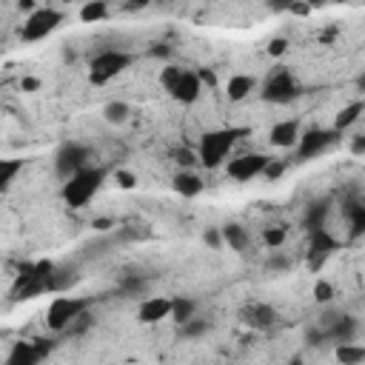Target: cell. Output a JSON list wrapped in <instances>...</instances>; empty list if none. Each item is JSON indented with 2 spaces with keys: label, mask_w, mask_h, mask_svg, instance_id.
I'll use <instances>...</instances> for the list:
<instances>
[{
  "label": "cell",
  "mask_w": 365,
  "mask_h": 365,
  "mask_svg": "<svg viewBox=\"0 0 365 365\" xmlns=\"http://www.w3.org/2000/svg\"><path fill=\"white\" fill-rule=\"evenodd\" d=\"M57 265L52 260H37L26 262L20 269L15 285H12V297L15 300H35L40 294H52V277H55Z\"/></svg>",
  "instance_id": "6da1fadb"
},
{
  "label": "cell",
  "mask_w": 365,
  "mask_h": 365,
  "mask_svg": "<svg viewBox=\"0 0 365 365\" xmlns=\"http://www.w3.org/2000/svg\"><path fill=\"white\" fill-rule=\"evenodd\" d=\"M106 175H109V168H103V166H89V168H83L80 175H75L71 180H66V186H63V200H66V206L69 208H83L86 203H91L94 194L103 188Z\"/></svg>",
  "instance_id": "7a4b0ae2"
},
{
  "label": "cell",
  "mask_w": 365,
  "mask_h": 365,
  "mask_svg": "<svg viewBox=\"0 0 365 365\" xmlns=\"http://www.w3.org/2000/svg\"><path fill=\"white\" fill-rule=\"evenodd\" d=\"M249 134V129H217V132H206L200 137V149H197V157L206 168H217L231 152V145Z\"/></svg>",
  "instance_id": "3957f363"
},
{
  "label": "cell",
  "mask_w": 365,
  "mask_h": 365,
  "mask_svg": "<svg viewBox=\"0 0 365 365\" xmlns=\"http://www.w3.org/2000/svg\"><path fill=\"white\" fill-rule=\"evenodd\" d=\"M132 63H134V57L129 52H120V48H106V52H97L91 57V66H89V80L94 86H103V83L114 80L117 75H123Z\"/></svg>",
  "instance_id": "277c9868"
},
{
  "label": "cell",
  "mask_w": 365,
  "mask_h": 365,
  "mask_svg": "<svg viewBox=\"0 0 365 365\" xmlns=\"http://www.w3.org/2000/svg\"><path fill=\"white\" fill-rule=\"evenodd\" d=\"M86 311H89V300H80V297H55L52 303H48V311H46V326L60 334V331H66Z\"/></svg>",
  "instance_id": "5b68a950"
},
{
  "label": "cell",
  "mask_w": 365,
  "mask_h": 365,
  "mask_svg": "<svg viewBox=\"0 0 365 365\" xmlns=\"http://www.w3.org/2000/svg\"><path fill=\"white\" fill-rule=\"evenodd\" d=\"M63 23V12L52 9V6H40L37 12H32L20 26V37L26 43H37V40H46L57 26Z\"/></svg>",
  "instance_id": "8992f818"
},
{
  "label": "cell",
  "mask_w": 365,
  "mask_h": 365,
  "mask_svg": "<svg viewBox=\"0 0 365 365\" xmlns=\"http://www.w3.org/2000/svg\"><path fill=\"white\" fill-rule=\"evenodd\" d=\"M297 94H300V83L294 80V75H291L285 66L277 69V71H271L269 80H265V86H262V91H260L262 100L265 103H274V106L291 103Z\"/></svg>",
  "instance_id": "52a82bcc"
},
{
  "label": "cell",
  "mask_w": 365,
  "mask_h": 365,
  "mask_svg": "<svg viewBox=\"0 0 365 365\" xmlns=\"http://www.w3.org/2000/svg\"><path fill=\"white\" fill-rule=\"evenodd\" d=\"M334 251H339V240H337L328 229L311 231V237H308V251H305V265H308V271L317 274Z\"/></svg>",
  "instance_id": "ba28073f"
},
{
  "label": "cell",
  "mask_w": 365,
  "mask_h": 365,
  "mask_svg": "<svg viewBox=\"0 0 365 365\" xmlns=\"http://www.w3.org/2000/svg\"><path fill=\"white\" fill-rule=\"evenodd\" d=\"M89 149L80 143H63L60 145V152L55 157V168H57V175L63 180H71L75 175H80L83 168H89Z\"/></svg>",
  "instance_id": "9c48e42d"
},
{
  "label": "cell",
  "mask_w": 365,
  "mask_h": 365,
  "mask_svg": "<svg viewBox=\"0 0 365 365\" xmlns=\"http://www.w3.org/2000/svg\"><path fill=\"white\" fill-rule=\"evenodd\" d=\"M343 137L339 132L334 129H308L300 134V143H297V157L300 160H311V157H317L323 154L326 149H331V145Z\"/></svg>",
  "instance_id": "30bf717a"
},
{
  "label": "cell",
  "mask_w": 365,
  "mask_h": 365,
  "mask_svg": "<svg viewBox=\"0 0 365 365\" xmlns=\"http://www.w3.org/2000/svg\"><path fill=\"white\" fill-rule=\"evenodd\" d=\"M48 351H52V343L48 339H20V343L12 346L6 365H40Z\"/></svg>",
  "instance_id": "8fae6325"
},
{
  "label": "cell",
  "mask_w": 365,
  "mask_h": 365,
  "mask_svg": "<svg viewBox=\"0 0 365 365\" xmlns=\"http://www.w3.org/2000/svg\"><path fill=\"white\" fill-rule=\"evenodd\" d=\"M269 160L271 157H265V154H242V157H237V160H231L229 163V177L231 180H237V183H249V180H254V177H260L262 172H265V166H269Z\"/></svg>",
  "instance_id": "7c38bea8"
},
{
  "label": "cell",
  "mask_w": 365,
  "mask_h": 365,
  "mask_svg": "<svg viewBox=\"0 0 365 365\" xmlns=\"http://www.w3.org/2000/svg\"><path fill=\"white\" fill-rule=\"evenodd\" d=\"M320 328L328 331V343H337V346H343V343H351L359 323L354 317H348V314H326V317L320 320Z\"/></svg>",
  "instance_id": "4fadbf2b"
},
{
  "label": "cell",
  "mask_w": 365,
  "mask_h": 365,
  "mask_svg": "<svg viewBox=\"0 0 365 365\" xmlns=\"http://www.w3.org/2000/svg\"><path fill=\"white\" fill-rule=\"evenodd\" d=\"M172 308H175V297H149L143 300L140 308H137V320L143 326H154L160 320H168L172 317Z\"/></svg>",
  "instance_id": "5bb4252c"
},
{
  "label": "cell",
  "mask_w": 365,
  "mask_h": 365,
  "mask_svg": "<svg viewBox=\"0 0 365 365\" xmlns=\"http://www.w3.org/2000/svg\"><path fill=\"white\" fill-rule=\"evenodd\" d=\"M240 320H242V326H249L254 331H265L277 323V311L269 303H251L240 311Z\"/></svg>",
  "instance_id": "9a60e30c"
},
{
  "label": "cell",
  "mask_w": 365,
  "mask_h": 365,
  "mask_svg": "<svg viewBox=\"0 0 365 365\" xmlns=\"http://www.w3.org/2000/svg\"><path fill=\"white\" fill-rule=\"evenodd\" d=\"M200 91H203V83H200V78H197V71L186 69V71H183V78L175 83V89L168 91V94H172L177 103H183V106H191V103H197Z\"/></svg>",
  "instance_id": "2e32d148"
},
{
  "label": "cell",
  "mask_w": 365,
  "mask_h": 365,
  "mask_svg": "<svg viewBox=\"0 0 365 365\" xmlns=\"http://www.w3.org/2000/svg\"><path fill=\"white\" fill-rule=\"evenodd\" d=\"M269 140H271V145H277V149H291V145H297L300 143V120H283V123H274Z\"/></svg>",
  "instance_id": "e0dca14e"
},
{
  "label": "cell",
  "mask_w": 365,
  "mask_h": 365,
  "mask_svg": "<svg viewBox=\"0 0 365 365\" xmlns=\"http://www.w3.org/2000/svg\"><path fill=\"white\" fill-rule=\"evenodd\" d=\"M343 214L348 220V237L357 240L365 234V203H357V200H348L343 206Z\"/></svg>",
  "instance_id": "ac0fdd59"
},
{
  "label": "cell",
  "mask_w": 365,
  "mask_h": 365,
  "mask_svg": "<svg viewBox=\"0 0 365 365\" xmlns=\"http://www.w3.org/2000/svg\"><path fill=\"white\" fill-rule=\"evenodd\" d=\"M254 86H257V80L251 75H234L229 80V86H226V94H229L231 103H240V100H246V97L254 91Z\"/></svg>",
  "instance_id": "d6986e66"
},
{
  "label": "cell",
  "mask_w": 365,
  "mask_h": 365,
  "mask_svg": "<svg viewBox=\"0 0 365 365\" xmlns=\"http://www.w3.org/2000/svg\"><path fill=\"white\" fill-rule=\"evenodd\" d=\"M362 112H365V100H354V103L343 106V109H339V114H337V120H334V132L343 134L346 129H351L357 120H359Z\"/></svg>",
  "instance_id": "ffe728a7"
},
{
  "label": "cell",
  "mask_w": 365,
  "mask_h": 365,
  "mask_svg": "<svg viewBox=\"0 0 365 365\" xmlns=\"http://www.w3.org/2000/svg\"><path fill=\"white\" fill-rule=\"evenodd\" d=\"M223 242H229V249H234V251H246L251 246V237L240 223H229V226H223Z\"/></svg>",
  "instance_id": "44dd1931"
},
{
  "label": "cell",
  "mask_w": 365,
  "mask_h": 365,
  "mask_svg": "<svg viewBox=\"0 0 365 365\" xmlns=\"http://www.w3.org/2000/svg\"><path fill=\"white\" fill-rule=\"evenodd\" d=\"M326 217H328V200L314 203V206H308V211L303 217V226L308 229V234L311 231H320V229H326Z\"/></svg>",
  "instance_id": "7402d4cb"
},
{
  "label": "cell",
  "mask_w": 365,
  "mask_h": 365,
  "mask_svg": "<svg viewBox=\"0 0 365 365\" xmlns=\"http://www.w3.org/2000/svg\"><path fill=\"white\" fill-rule=\"evenodd\" d=\"M175 191L180 194V197H197V194L203 191V180L197 175H191V172H180L175 177Z\"/></svg>",
  "instance_id": "603a6c76"
},
{
  "label": "cell",
  "mask_w": 365,
  "mask_h": 365,
  "mask_svg": "<svg viewBox=\"0 0 365 365\" xmlns=\"http://www.w3.org/2000/svg\"><path fill=\"white\" fill-rule=\"evenodd\" d=\"M78 283H80L78 269H71V265L55 269V277H52V294H63V291H69L71 285H78Z\"/></svg>",
  "instance_id": "cb8c5ba5"
},
{
  "label": "cell",
  "mask_w": 365,
  "mask_h": 365,
  "mask_svg": "<svg viewBox=\"0 0 365 365\" xmlns=\"http://www.w3.org/2000/svg\"><path fill=\"white\" fill-rule=\"evenodd\" d=\"M337 362L339 365H362L365 362V346H354V343H343L337 346Z\"/></svg>",
  "instance_id": "d4e9b609"
},
{
  "label": "cell",
  "mask_w": 365,
  "mask_h": 365,
  "mask_svg": "<svg viewBox=\"0 0 365 365\" xmlns=\"http://www.w3.org/2000/svg\"><path fill=\"white\" fill-rule=\"evenodd\" d=\"M194 311H197V303L188 297H175V308H172V320L186 326L188 320H194Z\"/></svg>",
  "instance_id": "484cf974"
},
{
  "label": "cell",
  "mask_w": 365,
  "mask_h": 365,
  "mask_svg": "<svg viewBox=\"0 0 365 365\" xmlns=\"http://www.w3.org/2000/svg\"><path fill=\"white\" fill-rule=\"evenodd\" d=\"M129 114H132V109H129V103H123V100H112V103H106V109H103L106 123H114V126L126 123Z\"/></svg>",
  "instance_id": "4316f807"
},
{
  "label": "cell",
  "mask_w": 365,
  "mask_h": 365,
  "mask_svg": "<svg viewBox=\"0 0 365 365\" xmlns=\"http://www.w3.org/2000/svg\"><path fill=\"white\" fill-rule=\"evenodd\" d=\"M103 17H109V3H103V0H91V3H86L80 9V20L83 23H97Z\"/></svg>",
  "instance_id": "83f0119b"
},
{
  "label": "cell",
  "mask_w": 365,
  "mask_h": 365,
  "mask_svg": "<svg viewBox=\"0 0 365 365\" xmlns=\"http://www.w3.org/2000/svg\"><path fill=\"white\" fill-rule=\"evenodd\" d=\"M17 172H23V160H3L0 163V188H9L17 177Z\"/></svg>",
  "instance_id": "f1b7e54d"
},
{
  "label": "cell",
  "mask_w": 365,
  "mask_h": 365,
  "mask_svg": "<svg viewBox=\"0 0 365 365\" xmlns=\"http://www.w3.org/2000/svg\"><path fill=\"white\" fill-rule=\"evenodd\" d=\"M145 277H140V274H126L123 277V283H120V294H126V297H137V294H143L145 291Z\"/></svg>",
  "instance_id": "f546056e"
},
{
  "label": "cell",
  "mask_w": 365,
  "mask_h": 365,
  "mask_svg": "<svg viewBox=\"0 0 365 365\" xmlns=\"http://www.w3.org/2000/svg\"><path fill=\"white\" fill-rule=\"evenodd\" d=\"M183 71H186L183 66H166V69L160 71V86H163L166 91H172V89H175V83L183 78Z\"/></svg>",
  "instance_id": "4dcf8cb0"
},
{
  "label": "cell",
  "mask_w": 365,
  "mask_h": 365,
  "mask_svg": "<svg viewBox=\"0 0 365 365\" xmlns=\"http://www.w3.org/2000/svg\"><path fill=\"white\" fill-rule=\"evenodd\" d=\"M262 242L269 249H280L283 242H285V229H265L262 231Z\"/></svg>",
  "instance_id": "1f68e13d"
},
{
  "label": "cell",
  "mask_w": 365,
  "mask_h": 365,
  "mask_svg": "<svg viewBox=\"0 0 365 365\" xmlns=\"http://www.w3.org/2000/svg\"><path fill=\"white\" fill-rule=\"evenodd\" d=\"M314 300H317V303H331L334 300V285L331 283H326V280H320L317 285H314Z\"/></svg>",
  "instance_id": "d6a6232c"
},
{
  "label": "cell",
  "mask_w": 365,
  "mask_h": 365,
  "mask_svg": "<svg viewBox=\"0 0 365 365\" xmlns=\"http://www.w3.org/2000/svg\"><path fill=\"white\" fill-rule=\"evenodd\" d=\"M206 331H208V323H206V320H188V323L183 326V337H188V339L203 337Z\"/></svg>",
  "instance_id": "836d02e7"
},
{
  "label": "cell",
  "mask_w": 365,
  "mask_h": 365,
  "mask_svg": "<svg viewBox=\"0 0 365 365\" xmlns=\"http://www.w3.org/2000/svg\"><path fill=\"white\" fill-rule=\"evenodd\" d=\"M283 175H285V160H269V166L262 172L265 180H280Z\"/></svg>",
  "instance_id": "e575fe53"
},
{
  "label": "cell",
  "mask_w": 365,
  "mask_h": 365,
  "mask_svg": "<svg viewBox=\"0 0 365 365\" xmlns=\"http://www.w3.org/2000/svg\"><path fill=\"white\" fill-rule=\"evenodd\" d=\"M305 343L308 346H323V343H328V331L326 328H308V334H305Z\"/></svg>",
  "instance_id": "d590c367"
},
{
  "label": "cell",
  "mask_w": 365,
  "mask_h": 365,
  "mask_svg": "<svg viewBox=\"0 0 365 365\" xmlns=\"http://www.w3.org/2000/svg\"><path fill=\"white\" fill-rule=\"evenodd\" d=\"M89 326H91V314L86 311V314H80V317H78L75 323H71V326H69L66 331H69V334H83V331H86Z\"/></svg>",
  "instance_id": "8d00e7d4"
},
{
  "label": "cell",
  "mask_w": 365,
  "mask_h": 365,
  "mask_svg": "<svg viewBox=\"0 0 365 365\" xmlns=\"http://www.w3.org/2000/svg\"><path fill=\"white\" fill-rule=\"evenodd\" d=\"M114 180H117L120 188H134L137 186V177L132 172H114Z\"/></svg>",
  "instance_id": "74e56055"
},
{
  "label": "cell",
  "mask_w": 365,
  "mask_h": 365,
  "mask_svg": "<svg viewBox=\"0 0 365 365\" xmlns=\"http://www.w3.org/2000/svg\"><path fill=\"white\" fill-rule=\"evenodd\" d=\"M285 48H288V40H285V37H274V40L269 43V55H271V57H280V55H285Z\"/></svg>",
  "instance_id": "f35d334b"
},
{
  "label": "cell",
  "mask_w": 365,
  "mask_h": 365,
  "mask_svg": "<svg viewBox=\"0 0 365 365\" xmlns=\"http://www.w3.org/2000/svg\"><path fill=\"white\" fill-rule=\"evenodd\" d=\"M265 265H269L271 271H285L288 265H291V260H288V257H283V254H274V257H271L269 262H265Z\"/></svg>",
  "instance_id": "ab89813d"
},
{
  "label": "cell",
  "mask_w": 365,
  "mask_h": 365,
  "mask_svg": "<svg viewBox=\"0 0 365 365\" xmlns=\"http://www.w3.org/2000/svg\"><path fill=\"white\" fill-rule=\"evenodd\" d=\"M203 240L208 242L211 249H220V242H223V231H217V229H206V234H203Z\"/></svg>",
  "instance_id": "60d3db41"
},
{
  "label": "cell",
  "mask_w": 365,
  "mask_h": 365,
  "mask_svg": "<svg viewBox=\"0 0 365 365\" xmlns=\"http://www.w3.org/2000/svg\"><path fill=\"white\" fill-rule=\"evenodd\" d=\"M285 12L297 15V17H308V15L314 12V6H308V3H288V6H285Z\"/></svg>",
  "instance_id": "b9f144b4"
},
{
  "label": "cell",
  "mask_w": 365,
  "mask_h": 365,
  "mask_svg": "<svg viewBox=\"0 0 365 365\" xmlns=\"http://www.w3.org/2000/svg\"><path fill=\"white\" fill-rule=\"evenodd\" d=\"M175 157H177V163H180V166H183V172H186V168H188V166H191V163H194V160H200V157H197V154H194V152H188V149H183V152H177V154H175Z\"/></svg>",
  "instance_id": "7bdbcfd3"
},
{
  "label": "cell",
  "mask_w": 365,
  "mask_h": 365,
  "mask_svg": "<svg viewBox=\"0 0 365 365\" xmlns=\"http://www.w3.org/2000/svg\"><path fill=\"white\" fill-rule=\"evenodd\" d=\"M91 229L94 231H112L114 220H112V217H97V220H91Z\"/></svg>",
  "instance_id": "ee69618b"
},
{
  "label": "cell",
  "mask_w": 365,
  "mask_h": 365,
  "mask_svg": "<svg viewBox=\"0 0 365 365\" xmlns=\"http://www.w3.org/2000/svg\"><path fill=\"white\" fill-rule=\"evenodd\" d=\"M197 78H200V83H203V86H208V89H214V86H217V75H214L211 69H200V71H197Z\"/></svg>",
  "instance_id": "f6af8a7d"
},
{
  "label": "cell",
  "mask_w": 365,
  "mask_h": 365,
  "mask_svg": "<svg viewBox=\"0 0 365 365\" xmlns=\"http://www.w3.org/2000/svg\"><path fill=\"white\" fill-rule=\"evenodd\" d=\"M351 154H357V157L365 154V134H357V137L351 140Z\"/></svg>",
  "instance_id": "bcb514c9"
},
{
  "label": "cell",
  "mask_w": 365,
  "mask_h": 365,
  "mask_svg": "<svg viewBox=\"0 0 365 365\" xmlns=\"http://www.w3.org/2000/svg\"><path fill=\"white\" fill-rule=\"evenodd\" d=\"M20 89H23V91H37V89H40V80H37V78H23V80H20Z\"/></svg>",
  "instance_id": "7dc6e473"
},
{
  "label": "cell",
  "mask_w": 365,
  "mask_h": 365,
  "mask_svg": "<svg viewBox=\"0 0 365 365\" xmlns=\"http://www.w3.org/2000/svg\"><path fill=\"white\" fill-rule=\"evenodd\" d=\"M168 55H172V48L168 46H154L152 48V57H168Z\"/></svg>",
  "instance_id": "c3c4849f"
},
{
  "label": "cell",
  "mask_w": 365,
  "mask_h": 365,
  "mask_svg": "<svg viewBox=\"0 0 365 365\" xmlns=\"http://www.w3.org/2000/svg\"><path fill=\"white\" fill-rule=\"evenodd\" d=\"M334 37H337V29H328L326 35H320V40H323V43H331Z\"/></svg>",
  "instance_id": "681fc988"
},
{
  "label": "cell",
  "mask_w": 365,
  "mask_h": 365,
  "mask_svg": "<svg viewBox=\"0 0 365 365\" xmlns=\"http://www.w3.org/2000/svg\"><path fill=\"white\" fill-rule=\"evenodd\" d=\"M357 89H359V91H365V75H359V78H357Z\"/></svg>",
  "instance_id": "f907efd6"
},
{
  "label": "cell",
  "mask_w": 365,
  "mask_h": 365,
  "mask_svg": "<svg viewBox=\"0 0 365 365\" xmlns=\"http://www.w3.org/2000/svg\"><path fill=\"white\" fill-rule=\"evenodd\" d=\"M288 365H303V359H300V357H294V359H291Z\"/></svg>",
  "instance_id": "816d5d0a"
}]
</instances>
